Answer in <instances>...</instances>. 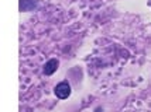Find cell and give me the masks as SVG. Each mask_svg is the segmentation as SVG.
<instances>
[{
  "instance_id": "obj_1",
  "label": "cell",
  "mask_w": 151,
  "mask_h": 112,
  "mask_svg": "<svg viewBox=\"0 0 151 112\" xmlns=\"http://www.w3.org/2000/svg\"><path fill=\"white\" fill-rule=\"evenodd\" d=\"M69 94H71V86H69L68 81H62V83H59L58 86L55 87V95L58 98H61V99L68 98Z\"/></svg>"
},
{
  "instance_id": "obj_2",
  "label": "cell",
  "mask_w": 151,
  "mask_h": 112,
  "mask_svg": "<svg viewBox=\"0 0 151 112\" xmlns=\"http://www.w3.org/2000/svg\"><path fill=\"white\" fill-rule=\"evenodd\" d=\"M58 65H59V62L58 59H50L48 62L45 63V66H44V73H45L47 76H51L52 73L57 72V69H58Z\"/></svg>"
},
{
  "instance_id": "obj_3",
  "label": "cell",
  "mask_w": 151,
  "mask_h": 112,
  "mask_svg": "<svg viewBox=\"0 0 151 112\" xmlns=\"http://www.w3.org/2000/svg\"><path fill=\"white\" fill-rule=\"evenodd\" d=\"M37 6L35 0H20V10L21 11H31Z\"/></svg>"
}]
</instances>
